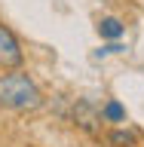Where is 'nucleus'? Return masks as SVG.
<instances>
[{"instance_id":"f257e3e1","label":"nucleus","mask_w":144,"mask_h":147,"mask_svg":"<svg viewBox=\"0 0 144 147\" xmlns=\"http://www.w3.org/2000/svg\"><path fill=\"white\" fill-rule=\"evenodd\" d=\"M43 104V92L28 74L12 71L0 74V107L6 110H34Z\"/></svg>"},{"instance_id":"f03ea898","label":"nucleus","mask_w":144,"mask_h":147,"mask_svg":"<svg viewBox=\"0 0 144 147\" xmlns=\"http://www.w3.org/2000/svg\"><path fill=\"white\" fill-rule=\"evenodd\" d=\"M22 61H25V55H22L18 37L0 22V67L3 71H16V67H22Z\"/></svg>"},{"instance_id":"7ed1b4c3","label":"nucleus","mask_w":144,"mask_h":147,"mask_svg":"<svg viewBox=\"0 0 144 147\" xmlns=\"http://www.w3.org/2000/svg\"><path fill=\"white\" fill-rule=\"evenodd\" d=\"M74 119L80 123V129H86L89 135L98 132V123H101V113L92 107L89 101H77V107H74Z\"/></svg>"},{"instance_id":"20e7f679","label":"nucleus","mask_w":144,"mask_h":147,"mask_svg":"<svg viewBox=\"0 0 144 147\" xmlns=\"http://www.w3.org/2000/svg\"><path fill=\"white\" fill-rule=\"evenodd\" d=\"M98 34L104 40H120L123 37V22L120 18H101L98 22Z\"/></svg>"},{"instance_id":"39448f33","label":"nucleus","mask_w":144,"mask_h":147,"mask_svg":"<svg viewBox=\"0 0 144 147\" xmlns=\"http://www.w3.org/2000/svg\"><path fill=\"white\" fill-rule=\"evenodd\" d=\"M101 117L110 119V123H123V119H126V110H123V104H120V101H107V104H104V110H101Z\"/></svg>"},{"instance_id":"423d86ee","label":"nucleus","mask_w":144,"mask_h":147,"mask_svg":"<svg viewBox=\"0 0 144 147\" xmlns=\"http://www.w3.org/2000/svg\"><path fill=\"white\" fill-rule=\"evenodd\" d=\"M132 141H135V132H123V129H117V132H110V144L114 147H132Z\"/></svg>"},{"instance_id":"0eeeda50","label":"nucleus","mask_w":144,"mask_h":147,"mask_svg":"<svg viewBox=\"0 0 144 147\" xmlns=\"http://www.w3.org/2000/svg\"><path fill=\"white\" fill-rule=\"evenodd\" d=\"M120 49H123L120 43H110V46H104V49H98V55H107V52H120Z\"/></svg>"}]
</instances>
